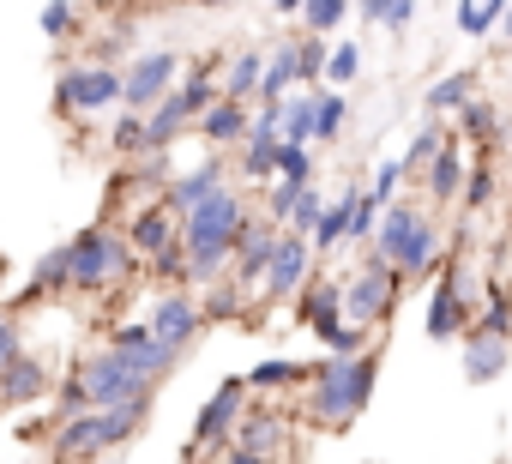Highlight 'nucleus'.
Segmentation results:
<instances>
[{
    "instance_id": "obj_1",
    "label": "nucleus",
    "mask_w": 512,
    "mask_h": 464,
    "mask_svg": "<svg viewBox=\"0 0 512 464\" xmlns=\"http://www.w3.org/2000/svg\"><path fill=\"white\" fill-rule=\"evenodd\" d=\"M260 211L235 181L229 187H217L205 205H193L187 217H181V242H187V290H211L217 278H229V254H235V242H241V229H247V217Z\"/></svg>"
},
{
    "instance_id": "obj_2",
    "label": "nucleus",
    "mask_w": 512,
    "mask_h": 464,
    "mask_svg": "<svg viewBox=\"0 0 512 464\" xmlns=\"http://www.w3.org/2000/svg\"><path fill=\"white\" fill-rule=\"evenodd\" d=\"M374 380H380V356L374 350H362V356H320L314 380L302 392V416L314 428H350L368 410Z\"/></svg>"
},
{
    "instance_id": "obj_3",
    "label": "nucleus",
    "mask_w": 512,
    "mask_h": 464,
    "mask_svg": "<svg viewBox=\"0 0 512 464\" xmlns=\"http://www.w3.org/2000/svg\"><path fill=\"white\" fill-rule=\"evenodd\" d=\"M145 422H151V398H145V404H109V410L67 416V422H55V434H49V458H55V464L109 458V452H121Z\"/></svg>"
},
{
    "instance_id": "obj_4",
    "label": "nucleus",
    "mask_w": 512,
    "mask_h": 464,
    "mask_svg": "<svg viewBox=\"0 0 512 464\" xmlns=\"http://www.w3.org/2000/svg\"><path fill=\"white\" fill-rule=\"evenodd\" d=\"M67 260H73V290L79 296H109V290H121L145 272V260L127 248V236L115 223H85L67 242Z\"/></svg>"
},
{
    "instance_id": "obj_5",
    "label": "nucleus",
    "mask_w": 512,
    "mask_h": 464,
    "mask_svg": "<svg viewBox=\"0 0 512 464\" xmlns=\"http://www.w3.org/2000/svg\"><path fill=\"white\" fill-rule=\"evenodd\" d=\"M398 296H404V272L386 254L362 248V266L344 278V320L350 326H386L398 314Z\"/></svg>"
},
{
    "instance_id": "obj_6",
    "label": "nucleus",
    "mask_w": 512,
    "mask_h": 464,
    "mask_svg": "<svg viewBox=\"0 0 512 464\" xmlns=\"http://www.w3.org/2000/svg\"><path fill=\"white\" fill-rule=\"evenodd\" d=\"M103 109H121V67H103V61H73L55 73V115H103Z\"/></svg>"
},
{
    "instance_id": "obj_7",
    "label": "nucleus",
    "mask_w": 512,
    "mask_h": 464,
    "mask_svg": "<svg viewBox=\"0 0 512 464\" xmlns=\"http://www.w3.org/2000/svg\"><path fill=\"white\" fill-rule=\"evenodd\" d=\"M320 272V260H314V242L308 236H296V229H284V242H278V254H272V266H266V278H260V290H253V308H290L302 290H308V278Z\"/></svg>"
},
{
    "instance_id": "obj_8",
    "label": "nucleus",
    "mask_w": 512,
    "mask_h": 464,
    "mask_svg": "<svg viewBox=\"0 0 512 464\" xmlns=\"http://www.w3.org/2000/svg\"><path fill=\"white\" fill-rule=\"evenodd\" d=\"M476 284H470V266H440L434 272V296H428V338L434 344H452L476 326Z\"/></svg>"
},
{
    "instance_id": "obj_9",
    "label": "nucleus",
    "mask_w": 512,
    "mask_h": 464,
    "mask_svg": "<svg viewBox=\"0 0 512 464\" xmlns=\"http://www.w3.org/2000/svg\"><path fill=\"white\" fill-rule=\"evenodd\" d=\"M175 85H181V55L175 49H145V55H133L121 67V109L151 115Z\"/></svg>"
},
{
    "instance_id": "obj_10",
    "label": "nucleus",
    "mask_w": 512,
    "mask_h": 464,
    "mask_svg": "<svg viewBox=\"0 0 512 464\" xmlns=\"http://www.w3.org/2000/svg\"><path fill=\"white\" fill-rule=\"evenodd\" d=\"M241 416H247V380L229 374V380L205 398V410L193 416L187 452H223V446H235V422H241Z\"/></svg>"
},
{
    "instance_id": "obj_11",
    "label": "nucleus",
    "mask_w": 512,
    "mask_h": 464,
    "mask_svg": "<svg viewBox=\"0 0 512 464\" xmlns=\"http://www.w3.org/2000/svg\"><path fill=\"white\" fill-rule=\"evenodd\" d=\"M145 326H151V338H157V344H169L175 356H187V350L199 344V332H205L199 290H157V302H151Z\"/></svg>"
},
{
    "instance_id": "obj_12",
    "label": "nucleus",
    "mask_w": 512,
    "mask_h": 464,
    "mask_svg": "<svg viewBox=\"0 0 512 464\" xmlns=\"http://www.w3.org/2000/svg\"><path fill=\"white\" fill-rule=\"evenodd\" d=\"M278 242H284V223H272L266 211H253L247 229H241V242H235V254H229V278H235L247 296L260 290V278H266V266H272V254H278Z\"/></svg>"
},
{
    "instance_id": "obj_13",
    "label": "nucleus",
    "mask_w": 512,
    "mask_h": 464,
    "mask_svg": "<svg viewBox=\"0 0 512 464\" xmlns=\"http://www.w3.org/2000/svg\"><path fill=\"white\" fill-rule=\"evenodd\" d=\"M392 266L404 272V284H416V278H434V272L446 266V236H440V223H434V211H416V223H410V236H404V248L392 254Z\"/></svg>"
},
{
    "instance_id": "obj_14",
    "label": "nucleus",
    "mask_w": 512,
    "mask_h": 464,
    "mask_svg": "<svg viewBox=\"0 0 512 464\" xmlns=\"http://www.w3.org/2000/svg\"><path fill=\"white\" fill-rule=\"evenodd\" d=\"M235 446L266 452V458H284L296 446V428H290V416L278 404H247V416L235 422Z\"/></svg>"
},
{
    "instance_id": "obj_15",
    "label": "nucleus",
    "mask_w": 512,
    "mask_h": 464,
    "mask_svg": "<svg viewBox=\"0 0 512 464\" xmlns=\"http://www.w3.org/2000/svg\"><path fill=\"white\" fill-rule=\"evenodd\" d=\"M229 181H235V169H229V163H223V157L211 151L205 163H193V169H181V175H175V181L163 187V205H169L175 217H187L193 205H205V199H211L217 187H229Z\"/></svg>"
},
{
    "instance_id": "obj_16",
    "label": "nucleus",
    "mask_w": 512,
    "mask_h": 464,
    "mask_svg": "<svg viewBox=\"0 0 512 464\" xmlns=\"http://www.w3.org/2000/svg\"><path fill=\"white\" fill-rule=\"evenodd\" d=\"M458 368H464V386H494L512 368V338H488V332L470 326L458 338Z\"/></svg>"
},
{
    "instance_id": "obj_17",
    "label": "nucleus",
    "mask_w": 512,
    "mask_h": 464,
    "mask_svg": "<svg viewBox=\"0 0 512 464\" xmlns=\"http://www.w3.org/2000/svg\"><path fill=\"white\" fill-rule=\"evenodd\" d=\"M121 236H127V248H133L139 260H151V254H163V248L181 236V217H175L163 199H151V205H139V211L127 217V229H121Z\"/></svg>"
},
{
    "instance_id": "obj_18",
    "label": "nucleus",
    "mask_w": 512,
    "mask_h": 464,
    "mask_svg": "<svg viewBox=\"0 0 512 464\" xmlns=\"http://www.w3.org/2000/svg\"><path fill=\"white\" fill-rule=\"evenodd\" d=\"M49 386H55V374H49V362L43 356H13V362H0V404L7 410H19V404H37V398H49Z\"/></svg>"
},
{
    "instance_id": "obj_19",
    "label": "nucleus",
    "mask_w": 512,
    "mask_h": 464,
    "mask_svg": "<svg viewBox=\"0 0 512 464\" xmlns=\"http://www.w3.org/2000/svg\"><path fill=\"white\" fill-rule=\"evenodd\" d=\"M247 121H253V109H247V103L217 97V103L193 121V133H199L211 151H241V145H247Z\"/></svg>"
},
{
    "instance_id": "obj_20",
    "label": "nucleus",
    "mask_w": 512,
    "mask_h": 464,
    "mask_svg": "<svg viewBox=\"0 0 512 464\" xmlns=\"http://www.w3.org/2000/svg\"><path fill=\"white\" fill-rule=\"evenodd\" d=\"M296 320L320 338V332H332L338 320H344V278H326V272H314L308 278V290L296 296Z\"/></svg>"
},
{
    "instance_id": "obj_21",
    "label": "nucleus",
    "mask_w": 512,
    "mask_h": 464,
    "mask_svg": "<svg viewBox=\"0 0 512 464\" xmlns=\"http://www.w3.org/2000/svg\"><path fill=\"white\" fill-rule=\"evenodd\" d=\"M464 169H470V157H464V139L452 133L446 139V151L428 163V175H422V193H428V205H452L458 193H464Z\"/></svg>"
},
{
    "instance_id": "obj_22",
    "label": "nucleus",
    "mask_w": 512,
    "mask_h": 464,
    "mask_svg": "<svg viewBox=\"0 0 512 464\" xmlns=\"http://www.w3.org/2000/svg\"><path fill=\"white\" fill-rule=\"evenodd\" d=\"M247 392H308V380H314V362H296V356H266V362H253L247 374Z\"/></svg>"
},
{
    "instance_id": "obj_23",
    "label": "nucleus",
    "mask_w": 512,
    "mask_h": 464,
    "mask_svg": "<svg viewBox=\"0 0 512 464\" xmlns=\"http://www.w3.org/2000/svg\"><path fill=\"white\" fill-rule=\"evenodd\" d=\"M260 85H266V49H235L223 61V97L253 109V103H260Z\"/></svg>"
},
{
    "instance_id": "obj_24",
    "label": "nucleus",
    "mask_w": 512,
    "mask_h": 464,
    "mask_svg": "<svg viewBox=\"0 0 512 464\" xmlns=\"http://www.w3.org/2000/svg\"><path fill=\"white\" fill-rule=\"evenodd\" d=\"M350 199H356V181L338 193V199H326V211H320V223H314V260H332L338 248H350Z\"/></svg>"
},
{
    "instance_id": "obj_25",
    "label": "nucleus",
    "mask_w": 512,
    "mask_h": 464,
    "mask_svg": "<svg viewBox=\"0 0 512 464\" xmlns=\"http://www.w3.org/2000/svg\"><path fill=\"white\" fill-rule=\"evenodd\" d=\"M476 85H482V67H458V73H440V79L422 91V109H428V115H458L470 97H482Z\"/></svg>"
},
{
    "instance_id": "obj_26",
    "label": "nucleus",
    "mask_w": 512,
    "mask_h": 464,
    "mask_svg": "<svg viewBox=\"0 0 512 464\" xmlns=\"http://www.w3.org/2000/svg\"><path fill=\"white\" fill-rule=\"evenodd\" d=\"M187 133H193V109L181 103V91H169V97L145 115V139H151V151H175Z\"/></svg>"
},
{
    "instance_id": "obj_27",
    "label": "nucleus",
    "mask_w": 512,
    "mask_h": 464,
    "mask_svg": "<svg viewBox=\"0 0 512 464\" xmlns=\"http://www.w3.org/2000/svg\"><path fill=\"white\" fill-rule=\"evenodd\" d=\"M452 127H458V139H464V145H482V151H494V145L506 139V115H500L488 97H470V103L452 115Z\"/></svg>"
},
{
    "instance_id": "obj_28",
    "label": "nucleus",
    "mask_w": 512,
    "mask_h": 464,
    "mask_svg": "<svg viewBox=\"0 0 512 464\" xmlns=\"http://www.w3.org/2000/svg\"><path fill=\"white\" fill-rule=\"evenodd\" d=\"M55 296H73V260H67V242L49 248V254L31 266V284H25V302H55Z\"/></svg>"
},
{
    "instance_id": "obj_29",
    "label": "nucleus",
    "mask_w": 512,
    "mask_h": 464,
    "mask_svg": "<svg viewBox=\"0 0 512 464\" xmlns=\"http://www.w3.org/2000/svg\"><path fill=\"white\" fill-rule=\"evenodd\" d=\"M290 91H302V85H296V37H278V43L266 49V85H260V103H284Z\"/></svg>"
},
{
    "instance_id": "obj_30",
    "label": "nucleus",
    "mask_w": 512,
    "mask_h": 464,
    "mask_svg": "<svg viewBox=\"0 0 512 464\" xmlns=\"http://www.w3.org/2000/svg\"><path fill=\"white\" fill-rule=\"evenodd\" d=\"M446 139H452V127H446V121H422V127L410 133L404 157H398V163H404V181H422V175H428V163L446 151Z\"/></svg>"
},
{
    "instance_id": "obj_31",
    "label": "nucleus",
    "mask_w": 512,
    "mask_h": 464,
    "mask_svg": "<svg viewBox=\"0 0 512 464\" xmlns=\"http://www.w3.org/2000/svg\"><path fill=\"white\" fill-rule=\"evenodd\" d=\"M253 308V296L235 284V278H217L211 290H199V314H205V326H229V320H241Z\"/></svg>"
},
{
    "instance_id": "obj_32",
    "label": "nucleus",
    "mask_w": 512,
    "mask_h": 464,
    "mask_svg": "<svg viewBox=\"0 0 512 464\" xmlns=\"http://www.w3.org/2000/svg\"><path fill=\"white\" fill-rule=\"evenodd\" d=\"M326 61H332V37L296 31V85L302 91H320L326 85Z\"/></svg>"
},
{
    "instance_id": "obj_33",
    "label": "nucleus",
    "mask_w": 512,
    "mask_h": 464,
    "mask_svg": "<svg viewBox=\"0 0 512 464\" xmlns=\"http://www.w3.org/2000/svg\"><path fill=\"white\" fill-rule=\"evenodd\" d=\"M175 91H181V103H187V109H193V121H199V115H205V109H211V103L223 97V79H217V61H199V67H181V85H175Z\"/></svg>"
},
{
    "instance_id": "obj_34",
    "label": "nucleus",
    "mask_w": 512,
    "mask_h": 464,
    "mask_svg": "<svg viewBox=\"0 0 512 464\" xmlns=\"http://www.w3.org/2000/svg\"><path fill=\"white\" fill-rule=\"evenodd\" d=\"M175 181V169H169V151H139L121 175H115V187H145V193H157L163 199V187Z\"/></svg>"
},
{
    "instance_id": "obj_35",
    "label": "nucleus",
    "mask_w": 512,
    "mask_h": 464,
    "mask_svg": "<svg viewBox=\"0 0 512 464\" xmlns=\"http://www.w3.org/2000/svg\"><path fill=\"white\" fill-rule=\"evenodd\" d=\"M416 211H422L416 199H392V205L380 211V229H374V254H386V260H392V254L404 248V236H410V223H416Z\"/></svg>"
},
{
    "instance_id": "obj_36",
    "label": "nucleus",
    "mask_w": 512,
    "mask_h": 464,
    "mask_svg": "<svg viewBox=\"0 0 512 464\" xmlns=\"http://www.w3.org/2000/svg\"><path fill=\"white\" fill-rule=\"evenodd\" d=\"M344 121H350L344 91L320 85V91H314V145H338V139H344Z\"/></svg>"
},
{
    "instance_id": "obj_37",
    "label": "nucleus",
    "mask_w": 512,
    "mask_h": 464,
    "mask_svg": "<svg viewBox=\"0 0 512 464\" xmlns=\"http://www.w3.org/2000/svg\"><path fill=\"white\" fill-rule=\"evenodd\" d=\"M109 151H115L121 163H133L139 151H151V139H145V115H139V109H121V115L109 121Z\"/></svg>"
},
{
    "instance_id": "obj_38",
    "label": "nucleus",
    "mask_w": 512,
    "mask_h": 464,
    "mask_svg": "<svg viewBox=\"0 0 512 464\" xmlns=\"http://www.w3.org/2000/svg\"><path fill=\"white\" fill-rule=\"evenodd\" d=\"M494 193H500V169L488 163V151L482 157H470V169H464V211H482V205H494Z\"/></svg>"
},
{
    "instance_id": "obj_39",
    "label": "nucleus",
    "mask_w": 512,
    "mask_h": 464,
    "mask_svg": "<svg viewBox=\"0 0 512 464\" xmlns=\"http://www.w3.org/2000/svg\"><path fill=\"white\" fill-rule=\"evenodd\" d=\"M145 278H151L157 290H187V242L175 236L163 254H151V260H145Z\"/></svg>"
},
{
    "instance_id": "obj_40",
    "label": "nucleus",
    "mask_w": 512,
    "mask_h": 464,
    "mask_svg": "<svg viewBox=\"0 0 512 464\" xmlns=\"http://www.w3.org/2000/svg\"><path fill=\"white\" fill-rule=\"evenodd\" d=\"M380 211H386V199H374L368 187H356V199H350V248H374Z\"/></svg>"
},
{
    "instance_id": "obj_41",
    "label": "nucleus",
    "mask_w": 512,
    "mask_h": 464,
    "mask_svg": "<svg viewBox=\"0 0 512 464\" xmlns=\"http://www.w3.org/2000/svg\"><path fill=\"white\" fill-rule=\"evenodd\" d=\"M284 145H314V91L284 97Z\"/></svg>"
},
{
    "instance_id": "obj_42",
    "label": "nucleus",
    "mask_w": 512,
    "mask_h": 464,
    "mask_svg": "<svg viewBox=\"0 0 512 464\" xmlns=\"http://www.w3.org/2000/svg\"><path fill=\"white\" fill-rule=\"evenodd\" d=\"M356 13V0H308L302 7V31H314V37H332L344 19Z\"/></svg>"
},
{
    "instance_id": "obj_43",
    "label": "nucleus",
    "mask_w": 512,
    "mask_h": 464,
    "mask_svg": "<svg viewBox=\"0 0 512 464\" xmlns=\"http://www.w3.org/2000/svg\"><path fill=\"white\" fill-rule=\"evenodd\" d=\"M476 332H488V338H512V296H506V284H494L488 302L476 308Z\"/></svg>"
},
{
    "instance_id": "obj_44",
    "label": "nucleus",
    "mask_w": 512,
    "mask_h": 464,
    "mask_svg": "<svg viewBox=\"0 0 512 464\" xmlns=\"http://www.w3.org/2000/svg\"><path fill=\"white\" fill-rule=\"evenodd\" d=\"M278 181H290V187H314V181H320V169H314V145H284V151H278Z\"/></svg>"
},
{
    "instance_id": "obj_45",
    "label": "nucleus",
    "mask_w": 512,
    "mask_h": 464,
    "mask_svg": "<svg viewBox=\"0 0 512 464\" xmlns=\"http://www.w3.org/2000/svg\"><path fill=\"white\" fill-rule=\"evenodd\" d=\"M43 37L49 43H67V37H79L85 25H79V0H49V7H43Z\"/></svg>"
},
{
    "instance_id": "obj_46",
    "label": "nucleus",
    "mask_w": 512,
    "mask_h": 464,
    "mask_svg": "<svg viewBox=\"0 0 512 464\" xmlns=\"http://www.w3.org/2000/svg\"><path fill=\"white\" fill-rule=\"evenodd\" d=\"M362 350H374V344H368V326L338 320L332 332H320V356H362Z\"/></svg>"
},
{
    "instance_id": "obj_47",
    "label": "nucleus",
    "mask_w": 512,
    "mask_h": 464,
    "mask_svg": "<svg viewBox=\"0 0 512 464\" xmlns=\"http://www.w3.org/2000/svg\"><path fill=\"white\" fill-rule=\"evenodd\" d=\"M121 55L133 61V25H115V31L91 37V61H103V67H121Z\"/></svg>"
},
{
    "instance_id": "obj_48",
    "label": "nucleus",
    "mask_w": 512,
    "mask_h": 464,
    "mask_svg": "<svg viewBox=\"0 0 512 464\" xmlns=\"http://www.w3.org/2000/svg\"><path fill=\"white\" fill-rule=\"evenodd\" d=\"M296 205H302V187H290V181H266V199H260V211H266L272 223H284V229H290Z\"/></svg>"
},
{
    "instance_id": "obj_49",
    "label": "nucleus",
    "mask_w": 512,
    "mask_h": 464,
    "mask_svg": "<svg viewBox=\"0 0 512 464\" xmlns=\"http://www.w3.org/2000/svg\"><path fill=\"white\" fill-rule=\"evenodd\" d=\"M145 344H151V326H145V320H115V326H109V350H115L121 362H133Z\"/></svg>"
},
{
    "instance_id": "obj_50",
    "label": "nucleus",
    "mask_w": 512,
    "mask_h": 464,
    "mask_svg": "<svg viewBox=\"0 0 512 464\" xmlns=\"http://www.w3.org/2000/svg\"><path fill=\"white\" fill-rule=\"evenodd\" d=\"M350 79H362V49H356V43H332V61H326V85L338 91V85H350Z\"/></svg>"
},
{
    "instance_id": "obj_51",
    "label": "nucleus",
    "mask_w": 512,
    "mask_h": 464,
    "mask_svg": "<svg viewBox=\"0 0 512 464\" xmlns=\"http://www.w3.org/2000/svg\"><path fill=\"white\" fill-rule=\"evenodd\" d=\"M452 25H458V37H470V43H482V37L494 31V19L482 13V0H458V7H452Z\"/></svg>"
},
{
    "instance_id": "obj_52",
    "label": "nucleus",
    "mask_w": 512,
    "mask_h": 464,
    "mask_svg": "<svg viewBox=\"0 0 512 464\" xmlns=\"http://www.w3.org/2000/svg\"><path fill=\"white\" fill-rule=\"evenodd\" d=\"M13 356H25V326H19V308L0 302V362H13Z\"/></svg>"
},
{
    "instance_id": "obj_53",
    "label": "nucleus",
    "mask_w": 512,
    "mask_h": 464,
    "mask_svg": "<svg viewBox=\"0 0 512 464\" xmlns=\"http://www.w3.org/2000/svg\"><path fill=\"white\" fill-rule=\"evenodd\" d=\"M320 211H326V193H320V181H314V187H302V205H296L290 229H296V236H314V223H320Z\"/></svg>"
},
{
    "instance_id": "obj_54",
    "label": "nucleus",
    "mask_w": 512,
    "mask_h": 464,
    "mask_svg": "<svg viewBox=\"0 0 512 464\" xmlns=\"http://www.w3.org/2000/svg\"><path fill=\"white\" fill-rule=\"evenodd\" d=\"M368 193L392 205V199L404 193V163H380V169H374V187H368Z\"/></svg>"
},
{
    "instance_id": "obj_55",
    "label": "nucleus",
    "mask_w": 512,
    "mask_h": 464,
    "mask_svg": "<svg viewBox=\"0 0 512 464\" xmlns=\"http://www.w3.org/2000/svg\"><path fill=\"white\" fill-rule=\"evenodd\" d=\"M410 19H416V0H392V13H386V31H392V37H404V31H410Z\"/></svg>"
},
{
    "instance_id": "obj_56",
    "label": "nucleus",
    "mask_w": 512,
    "mask_h": 464,
    "mask_svg": "<svg viewBox=\"0 0 512 464\" xmlns=\"http://www.w3.org/2000/svg\"><path fill=\"white\" fill-rule=\"evenodd\" d=\"M356 13H362V25H386V13H392V0H356Z\"/></svg>"
},
{
    "instance_id": "obj_57",
    "label": "nucleus",
    "mask_w": 512,
    "mask_h": 464,
    "mask_svg": "<svg viewBox=\"0 0 512 464\" xmlns=\"http://www.w3.org/2000/svg\"><path fill=\"white\" fill-rule=\"evenodd\" d=\"M223 464H278L266 452H247V446H223Z\"/></svg>"
},
{
    "instance_id": "obj_58",
    "label": "nucleus",
    "mask_w": 512,
    "mask_h": 464,
    "mask_svg": "<svg viewBox=\"0 0 512 464\" xmlns=\"http://www.w3.org/2000/svg\"><path fill=\"white\" fill-rule=\"evenodd\" d=\"M482 13L494 19V31H500V19H506V0H482Z\"/></svg>"
},
{
    "instance_id": "obj_59",
    "label": "nucleus",
    "mask_w": 512,
    "mask_h": 464,
    "mask_svg": "<svg viewBox=\"0 0 512 464\" xmlns=\"http://www.w3.org/2000/svg\"><path fill=\"white\" fill-rule=\"evenodd\" d=\"M302 7H308V0H278V13H284V19H302Z\"/></svg>"
},
{
    "instance_id": "obj_60",
    "label": "nucleus",
    "mask_w": 512,
    "mask_h": 464,
    "mask_svg": "<svg viewBox=\"0 0 512 464\" xmlns=\"http://www.w3.org/2000/svg\"><path fill=\"white\" fill-rule=\"evenodd\" d=\"M500 37L512 43V0H506V19H500Z\"/></svg>"
},
{
    "instance_id": "obj_61",
    "label": "nucleus",
    "mask_w": 512,
    "mask_h": 464,
    "mask_svg": "<svg viewBox=\"0 0 512 464\" xmlns=\"http://www.w3.org/2000/svg\"><path fill=\"white\" fill-rule=\"evenodd\" d=\"M187 7H229V0H187Z\"/></svg>"
},
{
    "instance_id": "obj_62",
    "label": "nucleus",
    "mask_w": 512,
    "mask_h": 464,
    "mask_svg": "<svg viewBox=\"0 0 512 464\" xmlns=\"http://www.w3.org/2000/svg\"><path fill=\"white\" fill-rule=\"evenodd\" d=\"M91 464H127V458H121V452H109V458H91Z\"/></svg>"
},
{
    "instance_id": "obj_63",
    "label": "nucleus",
    "mask_w": 512,
    "mask_h": 464,
    "mask_svg": "<svg viewBox=\"0 0 512 464\" xmlns=\"http://www.w3.org/2000/svg\"><path fill=\"white\" fill-rule=\"evenodd\" d=\"M506 223H512V187H506Z\"/></svg>"
}]
</instances>
